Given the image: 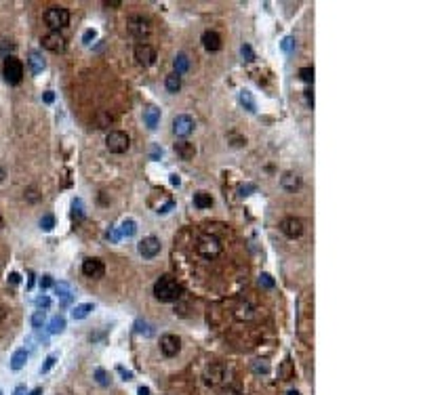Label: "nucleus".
I'll use <instances>...</instances> for the list:
<instances>
[{"mask_svg": "<svg viewBox=\"0 0 421 395\" xmlns=\"http://www.w3.org/2000/svg\"><path fill=\"white\" fill-rule=\"evenodd\" d=\"M183 295V286L171 275H160L154 282V296L160 303H175L179 296Z\"/></svg>", "mask_w": 421, "mask_h": 395, "instance_id": "f257e3e1", "label": "nucleus"}, {"mask_svg": "<svg viewBox=\"0 0 421 395\" xmlns=\"http://www.w3.org/2000/svg\"><path fill=\"white\" fill-rule=\"evenodd\" d=\"M2 76H4V80L9 84L17 86L23 80V63H21V59L13 57V55H6L4 61H2Z\"/></svg>", "mask_w": 421, "mask_h": 395, "instance_id": "f03ea898", "label": "nucleus"}, {"mask_svg": "<svg viewBox=\"0 0 421 395\" xmlns=\"http://www.w3.org/2000/svg\"><path fill=\"white\" fill-rule=\"evenodd\" d=\"M44 21H46V26L51 28V32H59V30L68 28L70 11L66 6H51V9H46V13H44Z\"/></svg>", "mask_w": 421, "mask_h": 395, "instance_id": "7ed1b4c3", "label": "nucleus"}, {"mask_svg": "<svg viewBox=\"0 0 421 395\" xmlns=\"http://www.w3.org/2000/svg\"><path fill=\"white\" fill-rule=\"evenodd\" d=\"M196 250H198V255H202L205 259H215V257L221 255L223 246H221L219 238H215V235H210V233H205L198 238Z\"/></svg>", "mask_w": 421, "mask_h": 395, "instance_id": "20e7f679", "label": "nucleus"}, {"mask_svg": "<svg viewBox=\"0 0 421 395\" xmlns=\"http://www.w3.org/2000/svg\"><path fill=\"white\" fill-rule=\"evenodd\" d=\"M105 147L112 154H124L131 147V137L124 131H110L105 137Z\"/></svg>", "mask_w": 421, "mask_h": 395, "instance_id": "39448f33", "label": "nucleus"}, {"mask_svg": "<svg viewBox=\"0 0 421 395\" xmlns=\"http://www.w3.org/2000/svg\"><path fill=\"white\" fill-rule=\"evenodd\" d=\"M127 26H129V32L135 38H147L152 34V21L147 17H143V15H131Z\"/></svg>", "mask_w": 421, "mask_h": 395, "instance_id": "423d86ee", "label": "nucleus"}, {"mask_svg": "<svg viewBox=\"0 0 421 395\" xmlns=\"http://www.w3.org/2000/svg\"><path fill=\"white\" fill-rule=\"evenodd\" d=\"M194 129H196V122H194V118L188 116V114H179L173 118V135L175 137H188L194 132Z\"/></svg>", "mask_w": 421, "mask_h": 395, "instance_id": "0eeeda50", "label": "nucleus"}, {"mask_svg": "<svg viewBox=\"0 0 421 395\" xmlns=\"http://www.w3.org/2000/svg\"><path fill=\"white\" fill-rule=\"evenodd\" d=\"M82 273L87 275V278H91V280H101V278H104V273H105L104 261L97 259V257L84 259L82 261Z\"/></svg>", "mask_w": 421, "mask_h": 395, "instance_id": "6e6552de", "label": "nucleus"}, {"mask_svg": "<svg viewBox=\"0 0 421 395\" xmlns=\"http://www.w3.org/2000/svg\"><path fill=\"white\" fill-rule=\"evenodd\" d=\"M135 59L139 66H143V67H150L156 63V49L152 44H147V42H139L135 46Z\"/></svg>", "mask_w": 421, "mask_h": 395, "instance_id": "1a4fd4ad", "label": "nucleus"}, {"mask_svg": "<svg viewBox=\"0 0 421 395\" xmlns=\"http://www.w3.org/2000/svg\"><path fill=\"white\" fill-rule=\"evenodd\" d=\"M160 248H162V244L160 240L156 238V235H147V238H143L141 242H139V255H141L143 259H154V257H158L160 255Z\"/></svg>", "mask_w": 421, "mask_h": 395, "instance_id": "9d476101", "label": "nucleus"}, {"mask_svg": "<svg viewBox=\"0 0 421 395\" xmlns=\"http://www.w3.org/2000/svg\"><path fill=\"white\" fill-rule=\"evenodd\" d=\"M160 351L165 358H175L181 351V338L177 334H162L160 336Z\"/></svg>", "mask_w": 421, "mask_h": 395, "instance_id": "9b49d317", "label": "nucleus"}, {"mask_svg": "<svg viewBox=\"0 0 421 395\" xmlns=\"http://www.w3.org/2000/svg\"><path fill=\"white\" fill-rule=\"evenodd\" d=\"M42 46L51 53H64L68 42H66L64 34H59V32H49V34L42 36Z\"/></svg>", "mask_w": 421, "mask_h": 395, "instance_id": "f8f14e48", "label": "nucleus"}, {"mask_svg": "<svg viewBox=\"0 0 421 395\" xmlns=\"http://www.w3.org/2000/svg\"><path fill=\"white\" fill-rule=\"evenodd\" d=\"M280 231H282L286 238H291V240L299 238V235L303 233V223H301V219H297V217H286V219H282V221H280Z\"/></svg>", "mask_w": 421, "mask_h": 395, "instance_id": "ddd939ff", "label": "nucleus"}, {"mask_svg": "<svg viewBox=\"0 0 421 395\" xmlns=\"http://www.w3.org/2000/svg\"><path fill=\"white\" fill-rule=\"evenodd\" d=\"M202 46L209 51V53H217L221 49V36L217 34L215 30H207V32H202Z\"/></svg>", "mask_w": 421, "mask_h": 395, "instance_id": "4468645a", "label": "nucleus"}, {"mask_svg": "<svg viewBox=\"0 0 421 395\" xmlns=\"http://www.w3.org/2000/svg\"><path fill=\"white\" fill-rule=\"evenodd\" d=\"M225 376H228V370H225L221 364H213L207 370V383L213 385V387L225 383Z\"/></svg>", "mask_w": 421, "mask_h": 395, "instance_id": "2eb2a0df", "label": "nucleus"}, {"mask_svg": "<svg viewBox=\"0 0 421 395\" xmlns=\"http://www.w3.org/2000/svg\"><path fill=\"white\" fill-rule=\"evenodd\" d=\"M175 149V154L181 158V160H192L194 156H196V147H194V143H190V141H177V143L173 145Z\"/></svg>", "mask_w": 421, "mask_h": 395, "instance_id": "dca6fc26", "label": "nucleus"}, {"mask_svg": "<svg viewBox=\"0 0 421 395\" xmlns=\"http://www.w3.org/2000/svg\"><path fill=\"white\" fill-rule=\"evenodd\" d=\"M280 185H282V189H286V192H297V189L301 187V177L288 170V172H284V175L280 177Z\"/></svg>", "mask_w": 421, "mask_h": 395, "instance_id": "f3484780", "label": "nucleus"}, {"mask_svg": "<svg viewBox=\"0 0 421 395\" xmlns=\"http://www.w3.org/2000/svg\"><path fill=\"white\" fill-rule=\"evenodd\" d=\"M143 122H145V126H147L150 131H156V129H158V124H160V109L154 107V105L145 107V112H143Z\"/></svg>", "mask_w": 421, "mask_h": 395, "instance_id": "a211bd4d", "label": "nucleus"}, {"mask_svg": "<svg viewBox=\"0 0 421 395\" xmlns=\"http://www.w3.org/2000/svg\"><path fill=\"white\" fill-rule=\"evenodd\" d=\"M28 66H30V72H32L34 76H38V74H42V69H44L46 63H44L40 53L32 51V53H30V57H28Z\"/></svg>", "mask_w": 421, "mask_h": 395, "instance_id": "6ab92c4d", "label": "nucleus"}, {"mask_svg": "<svg viewBox=\"0 0 421 395\" xmlns=\"http://www.w3.org/2000/svg\"><path fill=\"white\" fill-rule=\"evenodd\" d=\"M238 101H240V105H243L246 112H251V114L257 112V103H255L251 91H240V93H238Z\"/></svg>", "mask_w": 421, "mask_h": 395, "instance_id": "aec40b11", "label": "nucleus"}, {"mask_svg": "<svg viewBox=\"0 0 421 395\" xmlns=\"http://www.w3.org/2000/svg\"><path fill=\"white\" fill-rule=\"evenodd\" d=\"M194 206L200 208V210L210 208L213 206V198H210V194H207V192H196L194 194Z\"/></svg>", "mask_w": 421, "mask_h": 395, "instance_id": "412c9836", "label": "nucleus"}, {"mask_svg": "<svg viewBox=\"0 0 421 395\" xmlns=\"http://www.w3.org/2000/svg\"><path fill=\"white\" fill-rule=\"evenodd\" d=\"M278 374H280V381H291V378H295V366H293L291 358H286L282 364H280Z\"/></svg>", "mask_w": 421, "mask_h": 395, "instance_id": "4be33fe9", "label": "nucleus"}, {"mask_svg": "<svg viewBox=\"0 0 421 395\" xmlns=\"http://www.w3.org/2000/svg\"><path fill=\"white\" fill-rule=\"evenodd\" d=\"M26 362H28V349H17L13 353V358H11V370H21L23 366H26Z\"/></svg>", "mask_w": 421, "mask_h": 395, "instance_id": "5701e85b", "label": "nucleus"}, {"mask_svg": "<svg viewBox=\"0 0 421 395\" xmlns=\"http://www.w3.org/2000/svg\"><path fill=\"white\" fill-rule=\"evenodd\" d=\"M118 231H120L122 238H133V235L137 233V223L133 219H124L120 223V227H118Z\"/></svg>", "mask_w": 421, "mask_h": 395, "instance_id": "b1692460", "label": "nucleus"}, {"mask_svg": "<svg viewBox=\"0 0 421 395\" xmlns=\"http://www.w3.org/2000/svg\"><path fill=\"white\" fill-rule=\"evenodd\" d=\"M93 309H95V305L93 303H80V305H76L72 309V318L74 320H84V318H89V313Z\"/></svg>", "mask_w": 421, "mask_h": 395, "instance_id": "393cba45", "label": "nucleus"}, {"mask_svg": "<svg viewBox=\"0 0 421 395\" xmlns=\"http://www.w3.org/2000/svg\"><path fill=\"white\" fill-rule=\"evenodd\" d=\"M66 330V318L64 315H55L49 322V334H61Z\"/></svg>", "mask_w": 421, "mask_h": 395, "instance_id": "a878e982", "label": "nucleus"}, {"mask_svg": "<svg viewBox=\"0 0 421 395\" xmlns=\"http://www.w3.org/2000/svg\"><path fill=\"white\" fill-rule=\"evenodd\" d=\"M165 86H167V91L169 93H177L179 89H181V76L179 74H169L167 78H165Z\"/></svg>", "mask_w": 421, "mask_h": 395, "instance_id": "bb28decb", "label": "nucleus"}, {"mask_svg": "<svg viewBox=\"0 0 421 395\" xmlns=\"http://www.w3.org/2000/svg\"><path fill=\"white\" fill-rule=\"evenodd\" d=\"M114 122V118L110 112H97L95 114V126L97 129H110V124Z\"/></svg>", "mask_w": 421, "mask_h": 395, "instance_id": "cd10ccee", "label": "nucleus"}, {"mask_svg": "<svg viewBox=\"0 0 421 395\" xmlns=\"http://www.w3.org/2000/svg\"><path fill=\"white\" fill-rule=\"evenodd\" d=\"M173 66H175V74H185L188 72V67H190V61H188V57H185L183 53H179L177 57H175V61H173Z\"/></svg>", "mask_w": 421, "mask_h": 395, "instance_id": "c85d7f7f", "label": "nucleus"}, {"mask_svg": "<svg viewBox=\"0 0 421 395\" xmlns=\"http://www.w3.org/2000/svg\"><path fill=\"white\" fill-rule=\"evenodd\" d=\"M82 217H84V202L80 200V198H74V202H72V219L80 221Z\"/></svg>", "mask_w": 421, "mask_h": 395, "instance_id": "c756f323", "label": "nucleus"}, {"mask_svg": "<svg viewBox=\"0 0 421 395\" xmlns=\"http://www.w3.org/2000/svg\"><path fill=\"white\" fill-rule=\"evenodd\" d=\"M299 78L303 82H314V67H310V66H306V67H299Z\"/></svg>", "mask_w": 421, "mask_h": 395, "instance_id": "7c9ffc66", "label": "nucleus"}, {"mask_svg": "<svg viewBox=\"0 0 421 395\" xmlns=\"http://www.w3.org/2000/svg\"><path fill=\"white\" fill-rule=\"evenodd\" d=\"M55 292L61 296V298H66V296H72V288H70V284L68 282H59L55 284Z\"/></svg>", "mask_w": 421, "mask_h": 395, "instance_id": "2f4dec72", "label": "nucleus"}, {"mask_svg": "<svg viewBox=\"0 0 421 395\" xmlns=\"http://www.w3.org/2000/svg\"><path fill=\"white\" fill-rule=\"evenodd\" d=\"M44 320H46V313H44V311H40V309H38V311H36V313L32 315V320H30V322H32V328H36V330H38V328H42Z\"/></svg>", "mask_w": 421, "mask_h": 395, "instance_id": "473e14b6", "label": "nucleus"}, {"mask_svg": "<svg viewBox=\"0 0 421 395\" xmlns=\"http://www.w3.org/2000/svg\"><path fill=\"white\" fill-rule=\"evenodd\" d=\"M53 227H55V217H53V215H44L40 219V229H42V231H51Z\"/></svg>", "mask_w": 421, "mask_h": 395, "instance_id": "72a5a7b5", "label": "nucleus"}, {"mask_svg": "<svg viewBox=\"0 0 421 395\" xmlns=\"http://www.w3.org/2000/svg\"><path fill=\"white\" fill-rule=\"evenodd\" d=\"M135 330H137L139 334H145V336H152V334H154V330H152L150 324H145V322H141V320L135 324Z\"/></svg>", "mask_w": 421, "mask_h": 395, "instance_id": "f704fd0d", "label": "nucleus"}, {"mask_svg": "<svg viewBox=\"0 0 421 395\" xmlns=\"http://www.w3.org/2000/svg\"><path fill=\"white\" fill-rule=\"evenodd\" d=\"M55 362H57V355H55V353H51L49 358L44 360V364L40 366V374H46V372H49V370H51L53 366H55Z\"/></svg>", "mask_w": 421, "mask_h": 395, "instance_id": "c9c22d12", "label": "nucleus"}, {"mask_svg": "<svg viewBox=\"0 0 421 395\" xmlns=\"http://www.w3.org/2000/svg\"><path fill=\"white\" fill-rule=\"evenodd\" d=\"M259 286H261V288L272 290V288L276 286V284H274V280H272V275H270V273H261V275H259Z\"/></svg>", "mask_w": 421, "mask_h": 395, "instance_id": "e433bc0d", "label": "nucleus"}, {"mask_svg": "<svg viewBox=\"0 0 421 395\" xmlns=\"http://www.w3.org/2000/svg\"><path fill=\"white\" fill-rule=\"evenodd\" d=\"M240 55H243V61H246V63H251L253 59H255V53H253V49L248 44H243L240 46Z\"/></svg>", "mask_w": 421, "mask_h": 395, "instance_id": "4c0bfd02", "label": "nucleus"}, {"mask_svg": "<svg viewBox=\"0 0 421 395\" xmlns=\"http://www.w3.org/2000/svg\"><path fill=\"white\" fill-rule=\"evenodd\" d=\"M95 381H97L101 387H107V385H110V381H107V374H105L104 368H97V370H95Z\"/></svg>", "mask_w": 421, "mask_h": 395, "instance_id": "58836bf2", "label": "nucleus"}, {"mask_svg": "<svg viewBox=\"0 0 421 395\" xmlns=\"http://www.w3.org/2000/svg\"><path fill=\"white\" fill-rule=\"evenodd\" d=\"M255 192H257V185H253V183H246V185H240V187H238L240 198H246V196H251V194H255Z\"/></svg>", "mask_w": 421, "mask_h": 395, "instance_id": "ea45409f", "label": "nucleus"}, {"mask_svg": "<svg viewBox=\"0 0 421 395\" xmlns=\"http://www.w3.org/2000/svg\"><path fill=\"white\" fill-rule=\"evenodd\" d=\"M105 238L110 240L112 244H118L122 235H120V231H118V229H116V227H110V229H107V233H105Z\"/></svg>", "mask_w": 421, "mask_h": 395, "instance_id": "a19ab883", "label": "nucleus"}, {"mask_svg": "<svg viewBox=\"0 0 421 395\" xmlns=\"http://www.w3.org/2000/svg\"><path fill=\"white\" fill-rule=\"evenodd\" d=\"M36 307H38L40 311L49 309V307H51V298H49V296H38V298H36Z\"/></svg>", "mask_w": 421, "mask_h": 395, "instance_id": "79ce46f5", "label": "nucleus"}, {"mask_svg": "<svg viewBox=\"0 0 421 395\" xmlns=\"http://www.w3.org/2000/svg\"><path fill=\"white\" fill-rule=\"evenodd\" d=\"M253 370H255L257 374H268V372H270V366L266 364V362H255V364H253Z\"/></svg>", "mask_w": 421, "mask_h": 395, "instance_id": "37998d69", "label": "nucleus"}, {"mask_svg": "<svg viewBox=\"0 0 421 395\" xmlns=\"http://www.w3.org/2000/svg\"><path fill=\"white\" fill-rule=\"evenodd\" d=\"M95 38H97V32H95V30H87V32L82 34V44H91L93 40H95Z\"/></svg>", "mask_w": 421, "mask_h": 395, "instance_id": "c03bdc74", "label": "nucleus"}, {"mask_svg": "<svg viewBox=\"0 0 421 395\" xmlns=\"http://www.w3.org/2000/svg\"><path fill=\"white\" fill-rule=\"evenodd\" d=\"M280 46H282V51H284V53H291V51H293V46H295V38H293V36H286Z\"/></svg>", "mask_w": 421, "mask_h": 395, "instance_id": "a18cd8bd", "label": "nucleus"}, {"mask_svg": "<svg viewBox=\"0 0 421 395\" xmlns=\"http://www.w3.org/2000/svg\"><path fill=\"white\" fill-rule=\"evenodd\" d=\"M51 286H53V278H51L49 273H44L42 278H40V288L44 290V288H51Z\"/></svg>", "mask_w": 421, "mask_h": 395, "instance_id": "49530a36", "label": "nucleus"}, {"mask_svg": "<svg viewBox=\"0 0 421 395\" xmlns=\"http://www.w3.org/2000/svg\"><path fill=\"white\" fill-rule=\"evenodd\" d=\"M26 198H28L30 202H38V200H40V196L36 194V189H34V187H30V189H28V192H26Z\"/></svg>", "mask_w": 421, "mask_h": 395, "instance_id": "de8ad7c7", "label": "nucleus"}, {"mask_svg": "<svg viewBox=\"0 0 421 395\" xmlns=\"http://www.w3.org/2000/svg\"><path fill=\"white\" fill-rule=\"evenodd\" d=\"M116 370H118V372L122 374V381H133V372H129V370H124L122 366H118Z\"/></svg>", "mask_w": 421, "mask_h": 395, "instance_id": "09e8293b", "label": "nucleus"}, {"mask_svg": "<svg viewBox=\"0 0 421 395\" xmlns=\"http://www.w3.org/2000/svg\"><path fill=\"white\" fill-rule=\"evenodd\" d=\"M19 282H21V275L17 271H11L9 273V284H13V286H15V284H19Z\"/></svg>", "mask_w": 421, "mask_h": 395, "instance_id": "8fccbe9b", "label": "nucleus"}, {"mask_svg": "<svg viewBox=\"0 0 421 395\" xmlns=\"http://www.w3.org/2000/svg\"><path fill=\"white\" fill-rule=\"evenodd\" d=\"M306 101H308L310 107H314V93L312 91H306Z\"/></svg>", "mask_w": 421, "mask_h": 395, "instance_id": "3c124183", "label": "nucleus"}, {"mask_svg": "<svg viewBox=\"0 0 421 395\" xmlns=\"http://www.w3.org/2000/svg\"><path fill=\"white\" fill-rule=\"evenodd\" d=\"M53 99H55L53 91H46V93H44V103H53Z\"/></svg>", "mask_w": 421, "mask_h": 395, "instance_id": "603ef678", "label": "nucleus"}, {"mask_svg": "<svg viewBox=\"0 0 421 395\" xmlns=\"http://www.w3.org/2000/svg\"><path fill=\"white\" fill-rule=\"evenodd\" d=\"M104 6H122V2L120 0H105Z\"/></svg>", "mask_w": 421, "mask_h": 395, "instance_id": "864d4df0", "label": "nucleus"}, {"mask_svg": "<svg viewBox=\"0 0 421 395\" xmlns=\"http://www.w3.org/2000/svg\"><path fill=\"white\" fill-rule=\"evenodd\" d=\"M223 395H243L240 391H236V389H232V387H228V389L223 391Z\"/></svg>", "mask_w": 421, "mask_h": 395, "instance_id": "5fc2aeb1", "label": "nucleus"}, {"mask_svg": "<svg viewBox=\"0 0 421 395\" xmlns=\"http://www.w3.org/2000/svg\"><path fill=\"white\" fill-rule=\"evenodd\" d=\"M13 395H26V387H23V385H19L17 389L13 391Z\"/></svg>", "mask_w": 421, "mask_h": 395, "instance_id": "6e6d98bb", "label": "nucleus"}, {"mask_svg": "<svg viewBox=\"0 0 421 395\" xmlns=\"http://www.w3.org/2000/svg\"><path fill=\"white\" fill-rule=\"evenodd\" d=\"M137 395H150V389H147V387H139Z\"/></svg>", "mask_w": 421, "mask_h": 395, "instance_id": "4d7b16f0", "label": "nucleus"}, {"mask_svg": "<svg viewBox=\"0 0 421 395\" xmlns=\"http://www.w3.org/2000/svg\"><path fill=\"white\" fill-rule=\"evenodd\" d=\"M171 183H173V185H179V183H181V179H179V175H171Z\"/></svg>", "mask_w": 421, "mask_h": 395, "instance_id": "13d9d810", "label": "nucleus"}, {"mask_svg": "<svg viewBox=\"0 0 421 395\" xmlns=\"http://www.w3.org/2000/svg\"><path fill=\"white\" fill-rule=\"evenodd\" d=\"M4 318H6V309H4V307H2V305H0V322H2Z\"/></svg>", "mask_w": 421, "mask_h": 395, "instance_id": "bf43d9fd", "label": "nucleus"}, {"mask_svg": "<svg viewBox=\"0 0 421 395\" xmlns=\"http://www.w3.org/2000/svg\"><path fill=\"white\" fill-rule=\"evenodd\" d=\"M4 177H6V170H4L2 166H0V183H2V181H4Z\"/></svg>", "mask_w": 421, "mask_h": 395, "instance_id": "052dcab7", "label": "nucleus"}, {"mask_svg": "<svg viewBox=\"0 0 421 395\" xmlns=\"http://www.w3.org/2000/svg\"><path fill=\"white\" fill-rule=\"evenodd\" d=\"M30 395H42V389H40V387H36V389H34L32 393H30Z\"/></svg>", "mask_w": 421, "mask_h": 395, "instance_id": "680f3d73", "label": "nucleus"}, {"mask_svg": "<svg viewBox=\"0 0 421 395\" xmlns=\"http://www.w3.org/2000/svg\"><path fill=\"white\" fill-rule=\"evenodd\" d=\"M286 395H301V393H299V391H295V389H291V391H288Z\"/></svg>", "mask_w": 421, "mask_h": 395, "instance_id": "e2e57ef3", "label": "nucleus"}, {"mask_svg": "<svg viewBox=\"0 0 421 395\" xmlns=\"http://www.w3.org/2000/svg\"><path fill=\"white\" fill-rule=\"evenodd\" d=\"M4 227V219H2V215H0V229Z\"/></svg>", "mask_w": 421, "mask_h": 395, "instance_id": "0e129e2a", "label": "nucleus"}, {"mask_svg": "<svg viewBox=\"0 0 421 395\" xmlns=\"http://www.w3.org/2000/svg\"><path fill=\"white\" fill-rule=\"evenodd\" d=\"M0 395H2V391H0Z\"/></svg>", "mask_w": 421, "mask_h": 395, "instance_id": "69168bd1", "label": "nucleus"}]
</instances>
